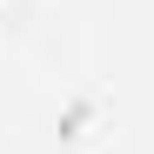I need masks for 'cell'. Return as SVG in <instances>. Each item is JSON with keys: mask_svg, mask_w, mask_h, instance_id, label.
<instances>
[{"mask_svg": "<svg viewBox=\"0 0 154 154\" xmlns=\"http://www.w3.org/2000/svg\"><path fill=\"white\" fill-rule=\"evenodd\" d=\"M20 7H27V0H0V14H20Z\"/></svg>", "mask_w": 154, "mask_h": 154, "instance_id": "1", "label": "cell"}]
</instances>
